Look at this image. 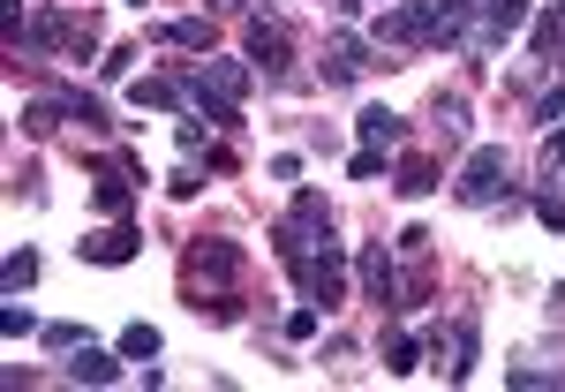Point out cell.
I'll return each mask as SVG.
<instances>
[{"instance_id": "obj_22", "label": "cell", "mask_w": 565, "mask_h": 392, "mask_svg": "<svg viewBox=\"0 0 565 392\" xmlns=\"http://www.w3.org/2000/svg\"><path fill=\"white\" fill-rule=\"evenodd\" d=\"M415 362H423V340H407V332H392V340H385V370L399 378V370H415Z\"/></svg>"}, {"instance_id": "obj_5", "label": "cell", "mask_w": 565, "mask_h": 392, "mask_svg": "<svg viewBox=\"0 0 565 392\" xmlns=\"http://www.w3.org/2000/svg\"><path fill=\"white\" fill-rule=\"evenodd\" d=\"M505 181H513L505 144H476V151H468V167H460V181H452V197H460V204H498V197H505Z\"/></svg>"}, {"instance_id": "obj_20", "label": "cell", "mask_w": 565, "mask_h": 392, "mask_svg": "<svg viewBox=\"0 0 565 392\" xmlns=\"http://www.w3.org/2000/svg\"><path fill=\"white\" fill-rule=\"evenodd\" d=\"M121 354H129V362H151V354H159V325H143V317H136L129 332H121Z\"/></svg>"}, {"instance_id": "obj_6", "label": "cell", "mask_w": 565, "mask_h": 392, "mask_svg": "<svg viewBox=\"0 0 565 392\" xmlns=\"http://www.w3.org/2000/svg\"><path fill=\"white\" fill-rule=\"evenodd\" d=\"M527 23V0H476V15H468V53H498V45L513 39Z\"/></svg>"}, {"instance_id": "obj_9", "label": "cell", "mask_w": 565, "mask_h": 392, "mask_svg": "<svg viewBox=\"0 0 565 392\" xmlns=\"http://www.w3.org/2000/svg\"><path fill=\"white\" fill-rule=\"evenodd\" d=\"M362 295H370L377 309H399V272H392L385 242H370V250H362Z\"/></svg>"}, {"instance_id": "obj_25", "label": "cell", "mask_w": 565, "mask_h": 392, "mask_svg": "<svg viewBox=\"0 0 565 392\" xmlns=\"http://www.w3.org/2000/svg\"><path fill=\"white\" fill-rule=\"evenodd\" d=\"M45 348H53V354H76V348H84V332H76V325H45Z\"/></svg>"}, {"instance_id": "obj_10", "label": "cell", "mask_w": 565, "mask_h": 392, "mask_svg": "<svg viewBox=\"0 0 565 392\" xmlns=\"http://www.w3.org/2000/svg\"><path fill=\"white\" fill-rule=\"evenodd\" d=\"M249 61H264V76H287V61H295V45H287V31L279 23H264V15H249Z\"/></svg>"}, {"instance_id": "obj_8", "label": "cell", "mask_w": 565, "mask_h": 392, "mask_svg": "<svg viewBox=\"0 0 565 392\" xmlns=\"http://www.w3.org/2000/svg\"><path fill=\"white\" fill-rule=\"evenodd\" d=\"M76 257L84 264H136L143 257V234H136L129 219H106V226H90L84 242H76Z\"/></svg>"}, {"instance_id": "obj_7", "label": "cell", "mask_w": 565, "mask_h": 392, "mask_svg": "<svg viewBox=\"0 0 565 392\" xmlns=\"http://www.w3.org/2000/svg\"><path fill=\"white\" fill-rule=\"evenodd\" d=\"M15 45H31V53H76V61H84L90 53V23L84 15H31Z\"/></svg>"}, {"instance_id": "obj_4", "label": "cell", "mask_w": 565, "mask_h": 392, "mask_svg": "<svg viewBox=\"0 0 565 392\" xmlns=\"http://www.w3.org/2000/svg\"><path fill=\"white\" fill-rule=\"evenodd\" d=\"M181 279H189V295H196V309L212 303V317H234V279H242V250L234 242H196L189 250V264H181Z\"/></svg>"}, {"instance_id": "obj_23", "label": "cell", "mask_w": 565, "mask_h": 392, "mask_svg": "<svg viewBox=\"0 0 565 392\" xmlns=\"http://www.w3.org/2000/svg\"><path fill=\"white\" fill-rule=\"evenodd\" d=\"M0 332H8V340H31L39 317H31V309H0Z\"/></svg>"}, {"instance_id": "obj_24", "label": "cell", "mask_w": 565, "mask_h": 392, "mask_svg": "<svg viewBox=\"0 0 565 392\" xmlns=\"http://www.w3.org/2000/svg\"><path fill=\"white\" fill-rule=\"evenodd\" d=\"M392 250H399V257H415V264H423V257H430V226H407V234H399Z\"/></svg>"}, {"instance_id": "obj_18", "label": "cell", "mask_w": 565, "mask_h": 392, "mask_svg": "<svg viewBox=\"0 0 565 392\" xmlns=\"http://www.w3.org/2000/svg\"><path fill=\"white\" fill-rule=\"evenodd\" d=\"M31 279H39V250H8V257H0V287H8V295H23Z\"/></svg>"}, {"instance_id": "obj_3", "label": "cell", "mask_w": 565, "mask_h": 392, "mask_svg": "<svg viewBox=\"0 0 565 392\" xmlns=\"http://www.w3.org/2000/svg\"><path fill=\"white\" fill-rule=\"evenodd\" d=\"M271 242H279V264H287L295 279H309V272H317V257L332 250V212H324V197H317V189H302V197H295V212L271 226Z\"/></svg>"}, {"instance_id": "obj_12", "label": "cell", "mask_w": 565, "mask_h": 392, "mask_svg": "<svg viewBox=\"0 0 565 392\" xmlns=\"http://www.w3.org/2000/svg\"><path fill=\"white\" fill-rule=\"evenodd\" d=\"M354 136H362V151H399V144H407V121H399L392 106H362V114H354Z\"/></svg>"}, {"instance_id": "obj_13", "label": "cell", "mask_w": 565, "mask_h": 392, "mask_svg": "<svg viewBox=\"0 0 565 392\" xmlns=\"http://www.w3.org/2000/svg\"><path fill=\"white\" fill-rule=\"evenodd\" d=\"M98 212L106 219H129V204H136V181H129V159H114V167H98Z\"/></svg>"}, {"instance_id": "obj_19", "label": "cell", "mask_w": 565, "mask_h": 392, "mask_svg": "<svg viewBox=\"0 0 565 392\" xmlns=\"http://www.w3.org/2000/svg\"><path fill=\"white\" fill-rule=\"evenodd\" d=\"M392 189H399V197H430V189H437V167H430V159H407V167L392 174Z\"/></svg>"}, {"instance_id": "obj_11", "label": "cell", "mask_w": 565, "mask_h": 392, "mask_svg": "<svg viewBox=\"0 0 565 392\" xmlns=\"http://www.w3.org/2000/svg\"><path fill=\"white\" fill-rule=\"evenodd\" d=\"M437 370H445L452 385H460V378L476 370V317H460L452 332H437Z\"/></svg>"}, {"instance_id": "obj_15", "label": "cell", "mask_w": 565, "mask_h": 392, "mask_svg": "<svg viewBox=\"0 0 565 392\" xmlns=\"http://www.w3.org/2000/svg\"><path fill=\"white\" fill-rule=\"evenodd\" d=\"M68 378H76V385H114V378H121V362H114V354H98V348H76V354H68Z\"/></svg>"}, {"instance_id": "obj_14", "label": "cell", "mask_w": 565, "mask_h": 392, "mask_svg": "<svg viewBox=\"0 0 565 392\" xmlns=\"http://www.w3.org/2000/svg\"><path fill=\"white\" fill-rule=\"evenodd\" d=\"M362 68H370V45L354 39V31H340V39L324 45V84H354Z\"/></svg>"}, {"instance_id": "obj_26", "label": "cell", "mask_w": 565, "mask_h": 392, "mask_svg": "<svg viewBox=\"0 0 565 392\" xmlns=\"http://www.w3.org/2000/svg\"><path fill=\"white\" fill-rule=\"evenodd\" d=\"M348 174H354V181H377V174H385V151H354Z\"/></svg>"}, {"instance_id": "obj_21", "label": "cell", "mask_w": 565, "mask_h": 392, "mask_svg": "<svg viewBox=\"0 0 565 392\" xmlns=\"http://www.w3.org/2000/svg\"><path fill=\"white\" fill-rule=\"evenodd\" d=\"M437 136H445V144L468 136V98H437Z\"/></svg>"}, {"instance_id": "obj_28", "label": "cell", "mask_w": 565, "mask_h": 392, "mask_svg": "<svg viewBox=\"0 0 565 392\" xmlns=\"http://www.w3.org/2000/svg\"><path fill=\"white\" fill-rule=\"evenodd\" d=\"M558 114H565V84H558V91H543V98H535V121H551V129H558Z\"/></svg>"}, {"instance_id": "obj_29", "label": "cell", "mask_w": 565, "mask_h": 392, "mask_svg": "<svg viewBox=\"0 0 565 392\" xmlns=\"http://www.w3.org/2000/svg\"><path fill=\"white\" fill-rule=\"evenodd\" d=\"M558 159H565V129H551L543 136V167H558Z\"/></svg>"}, {"instance_id": "obj_1", "label": "cell", "mask_w": 565, "mask_h": 392, "mask_svg": "<svg viewBox=\"0 0 565 392\" xmlns=\"http://www.w3.org/2000/svg\"><path fill=\"white\" fill-rule=\"evenodd\" d=\"M468 15H476V0H407V8L377 15V39L385 45H460Z\"/></svg>"}, {"instance_id": "obj_17", "label": "cell", "mask_w": 565, "mask_h": 392, "mask_svg": "<svg viewBox=\"0 0 565 392\" xmlns=\"http://www.w3.org/2000/svg\"><path fill=\"white\" fill-rule=\"evenodd\" d=\"M565 53V0H551V15L535 23V61H558Z\"/></svg>"}, {"instance_id": "obj_16", "label": "cell", "mask_w": 565, "mask_h": 392, "mask_svg": "<svg viewBox=\"0 0 565 392\" xmlns=\"http://www.w3.org/2000/svg\"><path fill=\"white\" fill-rule=\"evenodd\" d=\"M159 39L181 45V53H212V23H204V15H181V23H167V31H159Z\"/></svg>"}, {"instance_id": "obj_27", "label": "cell", "mask_w": 565, "mask_h": 392, "mask_svg": "<svg viewBox=\"0 0 565 392\" xmlns=\"http://www.w3.org/2000/svg\"><path fill=\"white\" fill-rule=\"evenodd\" d=\"M535 219H543L551 234H565V197H535Z\"/></svg>"}, {"instance_id": "obj_2", "label": "cell", "mask_w": 565, "mask_h": 392, "mask_svg": "<svg viewBox=\"0 0 565 392\" xmlns=\"http://www.w3.org/2000/svg\"><path fill=\"white\" fill-rule=\"evenodd\" d=\"M174 84L189 98V114H204L212 129H242V98H249V68L242 61H196Z\"/></svg>"}]
</instances>
